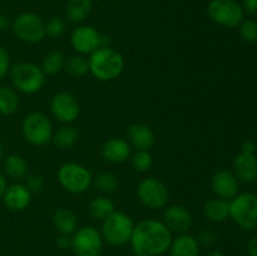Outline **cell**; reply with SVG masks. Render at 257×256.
<instances>
[{
	"label": "cell",
	"instance_id": "6da1fadb",
	"mask_svg": "<svg viewBox=\"0 0 257 256\" xmlns=\"http://www.w3.org/2000/svg\"><path fill=\"white\" fill-rule=\"evenodd\" d=\"M172 238L163 221L146 218L135 225L130 243L136 256H161L168 251Z\"/></svg>",
	"mask_w": 257,
	"mask_h": 256
},
{
	"label": "cell",
	"instance_id": "7a4b0ae2",
	"mask_svg": "<svg viewBox=\"0 0 257 256\" xmlns=\"http://www.w3.org/2000/svg\"><path fill=\"white\" fill-rule=\"evenodd\" d=\"M89 73L100 82H110L122 74L124 69V58L114 48L105 45L99 47L88 58Z\"/></svg>",
	"mask_w": 257,
	"mask_h": 256
},
{
	"label": "cell",
	"instance_id": "3957f363",
	"mask_svg": "<svg viewBox=\"0 0 257 256\" xmlns=\"http://www.w3.org/2000/svg\"><path fill=\"white\" fill-rule=\"evenodd\" d=\"M9 77L13 88L17 92L23 94H34L44 87L47 75L40 65L30 62H19L12 65Z\"/></svg>",
	"mask_w": 257,
	"mask_h": 256
},
{
	"label": "cell",
	"instance_id": "277c9868",
	"mask_svg": "<svg viewBox=\"0 0 257 256\" xmlns=\"http://www.w3.org/2000/svg\"><path fill=\"white\" fill-rule=\"evenodd\" d=\"M59 185L72 195L85 193L93 185V176L90 171L83 165L67 162L59 167L57 172Z\"/></svg>",
	"mask_w": 257,
	"mask_h": 256
},
{
	"label": "cell",
	"instance_id": "5b68a950",
	"mask_svg": "<svg viewBox=\"0 0 257 256\" xmlns=\"http://www.w3.org/2000/svg\"><path fill=\"white\" fill-rule=\"evenodd\" d=\"M135 223L131 216L122 211H114L108 218L102 222L103 241L110 246H124L130 242Z\"/></svg>",
	"mask_w": 257,
	"mask_h": 256
},
{
	"label": "cell",
	"instance_id": "8992f818",
	"mask_svg": "<svg viewBox=\"0 0 257 256\" xmlns=\"http://www.w3.org/2000/svg\"><path fill=\"white\" fill-rule=\"evenodd\" d=\"M230 202V217L242 230L257 228V195L252 192L237 193Z\"/></svg>",
	"mask_w": 257,
	"mask_h": 256
},
{
	"label": "cell",
	"instance_id": "52a82bcc",
	"mask_svg": "<svg viewBox=\"0 0 257 256\" xmlns=\"http://www.w3.org/2000/svg\"><path fill=\"white\" fill-rule=\"evenodd\" d=\"M22 133L29 145L42 147L52 142L54 131L52 122L44 113L32 112L23 119Z\"/></svg>",
	"mask_w": 257,
	"mask_h": 256
},
{
	"label": "cell",
	"instance_id": "ba28073f",
	"mask_svg": "<svg viewBox=\"0 0 257 256\" xmlns=\"http://www.w3.org/2000/svg\"><path fill=\"white\" fill-rule=\"evenodd\" d=\"M12 32L24 43L37 44L45 38V22L35 13H20L12 23Z\"/></svg>",
	"mask_w": 257,
	"mask_h": 256
},
{
	"label": "cell",
	"instance_id": "9c48e42d",
	"mask_svg": "<svg viewBox=\"0 0 257 256\" xmlns=\"http://www.w3.org/2000/svg\"><path fill=\"white\" fill-rule=\"evenodd\" d=\"M207 14L212 22L225 28H237L245 17L242 5L237 0H210Z\"/></svg>",
	"mask_w": 257,
	"mask_h": 256
},
{
	"label": "cell",
	"instance_id": "30bf717a",
	"mask_svg": "<svg viewBox=\"0 0 257 256\" xmlns=\"http://www.w3.org/2000/svg\"><path fill=\"white\" fill-rule=\"evenodd\" d=\"M137 197L145 207L150 210H161L167 207L170 192L162 181L156 177H147L138 183Z\"/></svg>",
	"mask_w": 257,
	"mask_h": 256
},
{
	"label": "cell",
	"instance_id": "8fae6325",
	"mask_svg": "<svg viewBox=\"0 0 257 256\" xmlns=\"http://www.w3.org/2000/svg\"><path fill=\"white\" fill-rule=\"evenodd\" d=\"M103 237L98 228L83 226L72 235L70 248L75 256H100L103 251Z\"/></svg>",
	"mask_w": 257,
	"mask_h": 256
},
{
	"label": "cell",
	"instance_id": "7c38bea8",
	"mask_svg": "<svg viewBox=\"0 0 257 256\" xmlns=\"http://www.w3.org/2000/svg\"><path fill=\"white\" fill-rule=\"evenodd\" d=\"M109 37L102 35L92 25H80L70 34V44L78 54L90 55L99 47H105L109 43Z\"/></svg>",
	"mask_w": 257,
	"mask_h": 256
},
{
	"label": "cell",
	"instance_id": "4fadbf2b",
	"mask_svg": "<svg viewBox=\"0 0 257 256\" xmlns=\"http://www.w3.org/2000/svg\"><path fill=\"white\" fill-rule=\"evenodd\" d=\"M50 110L55 119L64 124H70L79 117L80 104L72 93L59 92L53 95Z\"/></svg>",
	"mask_w": 257,
	"mask_h": 256
},
{
	"label": "cell",
	"instance_id": "5bb4252c",
	"mask_svg": "<svg viewBox=\"0 0 257 256\" xmlns=\"http://www.w3.org/2000/svg\"><path fill=\"white\" fill-rule=\"evenodd\" d=\"M211 190L217 198L230 201L240 190V181L232 171L221 170L213 173L211 177Z\"/></svg>",
	"mask_w": 257,
	"mask_h": 256
},
{
	"label": "cell",
	"instance_id": "9a60e30c",
	"mask_svg": "<svg viewBox=\"0 0 257 256\" xmlns=\"http://www.w3.org/2000/svg\"><path fill=\"white\" fill-rule=\"evenodd\" d=\"M163 223L172 233H187L193 223L192 213L182 205H171L165 207Z\"/></svg>",
	"mask_w": 257,
	"mask_h": 256
},
{
	"label": "cell",
	"instance_id": "2e32d148",
	"mask_svg": "<svg viewBox=\"0 0 257 256\" xmlns=\"http://www.w3.org/2000/svg\"><path fill=\"white\" fill-rule=\"evenodd\" d=\"M32 196L33 193L24 183H13L8 186L2 200L8 210L13 212H22L32 203Z\"/></svg>",
	"mask_w": 257,
	"mask_h": 256
},
{
	"label": "cell",
	"instance_id": "e0dca14e",
	"mask_svg": "<svg viewBox=\"0 0 257 256\" xmlns=\"http://www.w3.org/2000/svg\"><path fill=\"white\" fill-rule=\"evenodd\" d=\"M102 157L109 163H123L131 157V145L124 138L112 137L100 148Z\"/></svg>",
	"mask_w": 257,
	"mask_h": 256
},
{
	"label": "cell",
	"instance_id": "ac0fdd59",
	"mask_svg": "<svg viewBox=\"0 0 257 256\" xmlns=\"http://www.w3.org/2000/svg\"><path fill=\"white\" fill-rule=\"evenodd\" d=\"M232 167V172L241 182L252 183L257 181V157L255 153L240 152L233 160Z\"/></svg>",
	"mask_w": 257,
	"mask_h": 256
},
{
	"label": "cell",
	"instance_id": "d6986e66",
	"mask_svg": "<svg viewBox=\"0 0 257 256\" xmlns=\"http://www.w3.org/2000/svg\"><path fill=\"white\" fill-rule=\"evenodd\" d=\"M127 141L131 147L137 150H147L155 145V132L145 123H133L127 128Z\"/></svg>",
	"mask_w": 257,
	"mask_h": 256
},
{
	"label": "cell",
	"instance_id": "ffe728a7",
	"mask_svg": "<svg viewBox=\"0 0 257 256\" xmlns=\"http://www.w3.org/2000/svg\"><path fill=\"white\" fill-rule=\"evenodd\" d=\"M168 252L170 256H198L200 245L195 236L181 233L172 238Z\"/></svg>",
	"mask_w": 257,
	"mask_h": 256
},
{
	"label": "cell",
	"instance_id": "44dd1931",
	"mask_svg": "<svg viewBox=\"0 0 257 256\" xmlns=\"http://www.w3.org/2000/svg\"><path fill=\"white\" fill-rule=\"evenodd\" d=\"M53 225L60 235L72 236L78 228V217L69 208H58L53 213Z\"/></svg>",
	"mask_w": 257,
	"mask_h": 256
},
{
	"label": "cell",
	"instance_id": "7402d4cb",
	"mask_svg": "<svg viewBox=\"0 0 257 256\" xmlns=\"http://www.w3.org/2000/svg\"><path fill=\"white\" fill-rule=\"evenodd\" d=\"M202 212L203 216L211 222H225L230 217V202L222 198H211L205 202Z\"/></svg>",
	"mask_w": 257,
	"mask_h": 256
},
{
	"label": "cell",
	"instance_id": "603a6c76",
	"mask_svg": "<svg viewBox=\"0 0 257 256\" xmlns=\"http://www.w3.org/2000/svg\"><path fill=\"white\" fill-rule=\"evenodd\" d=\"M3 168H4L5 177H9L14 181L24 180L28 176V170H29L24 157L17 155V153H12L4 158Z\"/></svg>",
	"mask_w": 257,
	"mask_h": 256
},
{
	"label": "cell",
	"instance_id": "cb8c5ba5",
	"mask_svg": "<svg viewBox=\"0 0 257 256\" xmlns=\"http://www.w3.org/2000/svg\"><path fill=\"white\" fill-rule=\"evenodd\" d=\"M114 211V203L107 196L94 197L89 202V206H88V212H89L90 217L97 221H100V222H103L105 218L109 217Z\"/></svg>",
	"mask_w": 257,
	"mask_h": 256
},
{
	"label": "cell",
	"instance_id": "d4e9b609",
	"mask_svg": "<svg viewBox=\"0 0 257 256\" xmlns=\"http://www.w3.org/2000/svg\"><path fill=\"white\" fill-rule=\"evenodd\" d=\"M92 0H69L65 8V15L72 23H82L92 12Z\"/></svg>",
	"mask_w": 257,
	"mask_h": 256
},
{
	"label": "cell",
	"instance_id": "484cf974",
	"mask_svg": "<svg viewBox=\"0 0 257 256\" xmlns=\"http://www.w3.org/2000/svg\"><path fill=\"white\" fill-rule=\"evenodd\" d=\"M19 95L13 87H0V114L12 115L19 108Z\"/></svg>",
	"mask_w": 257,
	"mask_h": 256
},
{
	"label": "cell",
	"instance_id": "4316f807",
	"mask_svg": "<svg viewBox=\"0 0 257 256\" xmlns=\"http://www.w3.org/2000/svg\"><path fill=\"white\" fill-rule=\"evenodd\" d=\"M78 138H79L78 131L73 125L65 124L60 127L57 132L53 133L52 142L54 143L55 147L65 150V148L73 147L78 142Z\"/></svg>",
	"mask_w": 257,
	"mask_h": 256
},
{
	"label": "cell",
	"instance_id": "83f0119b",
	"mask_svg": "<svg viewBox=\"0 0 257 256\" xmlns=\"http://www.w3.org/2000/svg\"><path fill=\"white\" fill-rule=\"evenodd\" d=\"M64 70L73 78H82L89 73V62L87 55L74 54L65 59Z\"/></svg>",
	"mask_w": 257,
	"mask_h": 256
},
{
	"label": "cell",
	"instance_id": "f1b7e54d",
	"mask_svg": "<svg viewBox=\"0 0 257 256\" xmlns=\"http://www.w3.org/2000/svg\"><path fill=\"white\" fill-rule=\"evenodd\" d=\"M65 57L60 50H50L42 60V70L45 75H55L64 69Z\"/></svg>",
	"mask_w": 257,
	"mask_h": 256
},
{
	"label": "cell",
	"instance_id": "f546056e",
	"mask_svg": "<svg viewBox=\"0 0 257 256\" xmlns=\"http://www.w3.org/2000/svg\"><path fill=\"white\" fill-rule=\"evenodd\" d=\"M93 185L98 191L103 193H113L119 187V180L117 175L109 171H103L93 177Z\"/></svg>",
	"mask_w": 257,
	"mask_h": 256
},
{
	"label": "cell",
	"instance_id": "4dcf8cb0",
	"mask_svg": "<svg viewBox=\"0 0 257 256\" xmlns=\"http://www.w3.org/2000/svg\"><path fill=\"white\" fill-rule=\"evenodd\" d=\"M130 160L133 170L140 173L147 172L153 165V157L147 150H137L133 155H131Z\"/></svg>",
	"mask_w": 257,
	"mask_h": 256
},
{
	"label": "cell",
	"instance_id": "1f68e13d",
	"mask_svg": "<svg viewBox=\"0 0 257 256\" xmlns=\"http://www.w3.org/2000/svg\"><path fill=\"white\" fill-rule=\"evenodd\" d=\"M238 30H240V35L246 43H257V22L253 19L242 20L240 25H238Z\"/></svg>",
	"mask_w": 257,
	"mask_h": 256
},
{
	"label": "cell",
	"instance_id": "d6a6232c",
	"mask_svg": "<svg viewBox=\"0 0 257 256\" xmlns=\"http://www.w3.org/2000/svg\"><path fill=\"white\" fill-rule=\"evenodd\" d=\"M65 20L60 17H52L45 22V34L50 38H59L65 32Z\"/></svg>",
	"mask_w": 257,
	"mask_h": 256
},
{
	"label": "cell",
	"instance_id": "836d02e7",
	"mask_svg": "<svg viewBox=\"0 0 257 256\" xmlns=\"http://www.w3.org/2000/svg\"><path fill=\"white\" fill-rule=\"evenodd\" d=\"M24 180H25L24 185L27 186V188L32 193H40L43 192V190H44L45 181L40 175H35V173H33V175H28Z\"/></svg>",
	"mask_w": 257,
	"mask_h": 256
},
{
	"label": "cell",
	"instance_id": "e575fe53",
	"mask_svg": "<svg viewBox=\"0 0 257 256\" xmlns=\"http://www.w3.org/2000/svg\"><path fill=\"white\" fill-rule=\"evenodd\" d=\"M10 68H12V63H10L9 53L3 45H0V80L9 75Z\"/></svg>",
	"mask_w": 257,
	"mask_h": 256
},
{
	"label": "cell",
	"instance_id": "d590c367",
	"mask_svg": "<svg viewBox=\"0 0 257 256\" xmlns=\"http://www.w3.org/2000/svg\"><path fill=\"white\" fill-rule=\"evenodd\" d=\"M196 238H197L198 245L200 246L211 247V246L216 242V240H217V236H216V233L213 232L212 230H203L201 231L200 235Z\"/></svg>",
	"mask_w": 257,
	"mask_h": 256
},
{
	"label": "cell",
	"instance_id": "8d00e7d4",
	"mask_svg": "<svg viewBox=\"0 0 257 256\" xmlns=\"http://www.w3.org/2000/svg\"><path fill=\"white\" fill-rule=\"evenodd\" d=\"M241 5H242L243 13L251 17H257V0H243Z\"/></svg>",
	"mask_w": 257,
	"mask_h": 256
},
{
	"label": "cell",
	"instance_id": "74e56055",
	"mask_svg": "<svg viewBox=\"0 0 257 256\" xmlns=\"http://www.w3.org/2000/svg\"><path fill=\"white\" fill-rule=\"evenodd\" d=\"M55 243H57V246L59 248H62V250H67V248L70 247V243H72V236L69 235H60L57 237V240H55Z\"/></svg>",
	"mask_w": 257,
	"mask_h": 256
},
{
	"label": "cell",
	"instance_id": "f35d334b",
	"mask_svg": "<svg viewBox=\"0 0 257 256\" xmlns=\"http://www.w3.org/2000/svg\"><path fill=\"white\" fill-rule=\"evenodd\" d=\"M256 145L253 141H245L241 145V152L242 153H255Z\"/></svg>",
	"mask_w": 257,
	"mask_h": 256
},
{
	"label": "cell",
	"instance_id": "ab89813d",
	"mask_svg": "<svg viewBox=\"0 0 257 256\" xmlns=\"http://www.w3.org/2000/svg\"><path fill=\"white\" fill-rule=\"evenodd\" d=\"M247 252L250 256H257V235L248 241Z\"/></svg>",
	"mask_w": 257,
	"mask_h": 256
},
{
	"label": "cell",
	"instance_id": "60d3db41",
	"mask_svg": "<svg viewBox=\"0 0 257 256\" xmlns=\"http://www.w3.org/2000/svg\"><path fill=\"white\" fill-rule=\"evenodd\" d=\"M10 27V22L8 19V17L5 14H2L0 13V33L5 32V30L9 29Z\"/></svg>",
	"mask_w": 257,
	"mask_h": 256
},
{
	"label": "cell",
	"instance_id": "b9f144b4",
	"mask_svg": "<svg viewBox=\"0 0 257 256\" xmlns=\"http://www.w3.org/2000/svg\"><path fill=\"white\" fill-rule=\"evenodd\" d=\"M8 187V182H7V177H5L4 173L0 172V200L3 198V195H4L5 190Z\"/></svg>",
	"mask_w": 257,
	"mask_h": 256
},
{
	"label": "cell",
	"instance_id": "7bdbcfd3",
	"mask_svg": "<svg viewBox=\"0 0 257 256\" xmlns=\"http://www.w3.org/2000/svg\"><path fill=\"white\" fill-rule=\"evenodd\" d=\"M3 157H4V145H3L2 140H0V161L3 160Z\"/></svg>",
	"mask_w": 257,
	"mask_h": 256
},
{
	"label": "cell",
	"instance_id": "ee69618b",
	"mask_svg": "<svg viewBox=\"0 0 257 256\" xmlns=\"http://www.w3.org/2000/svg\"><path fill=\"white\" fill-rule=\"evenodd\" d=\"M208 256H226V255L223 252H221V251H212Z\"/></svg>",
	"mask_w": 257,
	"mask_h": 256
}]
</instances>
